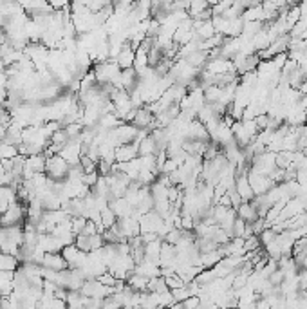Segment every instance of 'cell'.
I'll return each instance as SVG.
<instances>
[{"label": "cell", "mask_w": 307, "mask_h": 309, "mask_svg": "<svg viewBox=\"0 0 307 309\" xmlns=\"http://www.w3.org/2000/svg\"><path fill=\"white\" fill-rule=\"evenodd\" d=\"M70 164L63 159L60 154H55V156H49L47 157V163H45V174L49 179H55V181H62L67 177L69 174Z\"/></svg>", "instance_id": "1"}, {"label": "cell", "mask_w": 307, "mask_h": 309, "mask_svg": "<svg viewBox=\"0 0 307 309\" xmlns=\"http://www.w3.org/2000/svg\"><path fill=\"white\" fill-rule=\"evenodd\" d=\"M26 221V204L22 201H15L6 211L0 213V226H16V224H23Z\"/></svg>", "instance_id": "2"}, {"label": "cell", "mask_w": 307, "mask_h": 309, "mask_svg": "<svg viewBox=\"0 0 307 309\" xmlns=\"http://www.w3.org/2000/svg\"><path fill=\"white\" fill-rule=\"evenodd\" d=\"M80 291H82V295L90 297V298H105L114 293V288L101 284L100 278H87V280L83 282V286Z\"/></svg>", "instance_id": "3"}, {"label": "cell", "mask_w": 307, "mask_h": 309, "mask_svg": "<svg viewBox=\"0 0 307 309\" xmlns=\"http://www.w3.org/2000/svg\"><path fill=\"white\" fill-rule=\"evenodd\" d=\"M62 255H63V258H65L67 266L80 268V270H82V266L85 264V258H87V251L80 250L74 243L65 244V246L62 248Z\"/></svg>", "instance_id": "4"}, {"label": "cell", "mask_w": 307, "mask_h": 309, "mask_svg": "<svg viewBox=\"0 0 307 309\" xmlns=\"http://www.w3.org/2000/svg\"><path fill=\"white\" fill-rule=\"evenodd\" d=\"M130 123H134V125L137 127V129H156V114L152 112L150 109H148L147 105L143 107H137L136 109V116H134V120Z\"/></svg>", "instance_id": "5"}, {"label": "cell", "mask_w": 307, "mask_h": 309, "mask_svg": "<svg viewBox=\"0 0 307 309\" xmlns=\"http://www.w3.org/2000/svg\"><path fill=\"white\" fill-rule=\"evenodd\" d=\"M117 226H120L121 233H123L127 239H132V237H136V235L141 233L139 219H136L134 216L123 217V219H117Z\"/></svg>", "instance_id": "6"}, {"label": "cell", "mask_w": 307, "mask_h": 309, "mask_svg": "<svg viewBox=\"0 0 307 309\" xmlns=\"http://www.w3.org/2000/svg\"><path fill=\"white\" fill-rule=\"evenodd\" d=\"M204 69H208L214 75H222V73H228V70H235V65L231 60L224 58V56H215V58H208Z\"/></svg>", "instance_id": "7"}, {"label": "cell", "mask_w": 307, "mask_h": 309, "mask_svg": "<svg viewBox=\"0 0 307 309\" xmlns=\"http://www.w3.org/2000/svg\"><path fill=\"white\" fill-rule=\"evenodd\" d=\"M42 266L47 268V270H55V271H62L67 270V263L63 258L62 251H49V253L43 255V260H42Z\"/></svg>", "instance_id": "8"}, {"label": "cell", "mask_w": 307, "mask_h": 309, "mask_svg": "<svg viewBox=\"0 0 307 309\" xmlns=\"http://www.w3.org/2000/svg\"><path fill=\"white\" fill-rule=\"evenodd\" d=\"M139 156V150H137V143H125V145L116 147V163H125V161H132Z\"/></svg>", "instance_id": "9"}, {"label": "cell", "mask_w": 307, "mask_h": 309, "mask_svg": "<svg viewBox=\"0 0 307 309\" xmlns=\"http://www.w3.org/2000/svg\"><path fill=\"white\" fill-rule=\"evenodd\" d=\"M63 246H65V244H63L56 235H53V233H40L38 235V248H42L45 253H49V251H62Z\"/></svg>", "instance_id": "10"}, {"label": "cell", "mask_w": 307, "mask_h": 309, "mask_svg": "<svg viewBox=\"0 0 307 309\" xmlns=\"http://www.w3.org/2000/svg\"><path fill=\"white\" fill-rule=\"evenodd\" d=\"M109 206L112 208V211L116 213L117 219H123V217H129L132 216V211H134V206L129 203V201L125 199L123 197H116V199H112L109 203Z\"/></svg>", "instance_id": "11"}, {"label": "cell", "mask_w": 307, "mask_h": 309, "mask_svg": "<svg viewBox=\"0 0 307 309\" xmlns=\"http://www.w3.org/2000/svg\"><path fill=\"white\" fill-rule=\"evenodd\" d=\"M134 58H136V49H132L130 43L127 42L114 60H116V63L121 67V69H129V67H134Z\"/></svg>", "instance_id": "12"}, {"label": "cell", "mask_w": 307, "mask_h": 309, "mask_svg": "<svg viewBox=\"0 0 307 309\" xmlns=\"http://www.w3.org/2000/svg\"><path fill=\"white\" fill-rule=\"evenodd\" d=\"M235 210H237V216L241 217V219H244L246 223H253L255 219H258L257 206H255L251 201H242Z\"/></svg>", "instance_id": "13"}, {"label": "cell", "mask_w": 307, "mask_h": 309, "mask_svg": "<svg viewBox=\"0 0 307 309\" xmlns=\"http://www.w3.org/2000/svg\"><path fill=\"white\" fill-rule=\"evenodd\" d=\"M161 244H163V239H161V237H157V239L145 244V258H147V260H152V263H156L157 266L161 264V260H159Z\"/></svg>", "instance_id": "14"}, {"label": "cell", "mask_w": 307, "mask_h": 309, "mask_svg": "<svg viewBox=\"0 0 307 309\" xmlns=\"http://www.w3.org/2000/svg\"><path fill=\"white\" fill-rule=\"evenodd\" d=\"M235 188H237V192L241 194L242 201H251L253 197H255V192H253L251 184H249L248 176L235 177Z\"/></svg>", "instance_id": "15"}, {"label": "cell", "mask_w": 307, "mask_h": 309, "mask_svg": "<svg viewBox=\"0 0 307 309\" xmlns=\"http://www.w3.org/2000/svg\"><path fill=\"white\" fill-rule=\"evenodd\" d=\"M231 132H233V137H235V141L239 143V147H246V145H249V143H251V137H249L248 132H246L242 120H235L233 125H231Z\"/></svg>", "instance_id": "16"}, {"label": "cell", "mask_w": 307, "mask_h": 309, "mask_svg": "<svg viewBox=\"0 0 307 309\" xmlns=\"http://www.w3.org/2000/svg\"><path fill=\"white\" fill-rule=\"evenodd\" d=\"M208 58H210V55H208V51H202V49H195V51L188 53L186 56H184V60H186L190 65L197 67V69H204V65H206Z\"/></svg>", "instance_id": "17"}, {"label": "cell", "mask_w": 307, "mask_h": 309, "mask_svg": "<svg viewBox=\"0 0 307 309\" xmlns=\"http://www.w3.org/2000/svg\"><path fill=\"white\" fill-rule=\"evenodd\" d=\"M45 163H47V156L43 152L31 154V156L26 157V167L31 169L33 172H45Z\"/></svg>", "instance_id": "18"}, {"label": "cell", "mask_w": 307, "mask_h": 309, "mask_svg": "<svg viewBox=\"0 0 307 309\" xmlns=\"http://www.w3.org/2000/svg\"><path fill=\"white\" fill-rule=\"evenodd\" d=\"M137 150H139V156H156V154L159 152L156 139H154L150 134L145 136L143 139L137 143Z\"/></svg>", "instance_id": "19"}, {"label": "cell", "mask_w": 307, "mask_h": 309, "mask_svg": "<svg viewBox=\"0 0 307 309\" xmlns=\"http://www.w3.org/2000/svg\"><path fill=\"white\" fill-rule=\"evenodd\" d=\"M222 258H224V253H222V248L219 246L217 250L201 253V266L202 268H214L219 260H222Z\"/></svg>", "instance_id": "20"}, {"label": "cell", "mask_w": 307, "mask_h": 309, "mask_svg": "<svg viewBox=\"0 0 307 309\" xmlns=\"http://www.w3.org/2000/svg\"><path fill=\"white\" fill-rule=\"evenodd\" d=\"M18 266H20V260H18V257H16V255L4 253V251H0V270H4V271H15Z\"/></svg>", "instance_id": "21"}, {"label": "cell", "mask_w": 307, "mask_h": 309, "mask_svg": "<svg viewBox=\"0 0 307 309\" xmlns=\"http://www.w3.org/2000/svg\"><path fill=\"white\" fill-rule=\"evenodd\" d=\"M127 284H129V286L132 288L134 291H147L148 278L134 271V273H130L129 277H127Z\"/></svg>", "instance_id": "22"}, {"label": "cell", "mask_w": 307, "mask_h": 309, "mask_svg": "<svg viewBox=\"0 0 307 309\" xmlns=\"http://www.w3.org/2000/svg\"><path fill=\"white\" fill-rule=\"evenodd\" d=\"M15 156H18V147L6 139L0 141V159H13Z\"/></svg>", "instance_id": "23"}, {"label": "cell", "mask_w": 307, "mask_h": 309, "mask_svg": "<svg viewBox=\"0 0 307 309\" xmlns=\"http://www.w3.org/2000/svg\"><path fill=\"white\" fill-rule=\"evenodd\" d=\"M148 65V51L143 47H137L136 49V58H134V69H143Z\"/></svg>", "instance_id": "24"}, {"label": "cell", "mask_w": 307, "mask_h": 309, "mask_svg": "<svg viewBox=\"0 0 307 309\" xmlns=\"http://www.w3.org/2000/svg\"><path fill=\"white\" fill-rule=\"evenodd\" d=\"M210 8V4H208V0H190V8H188V15L194 18L195 15H199V13H202L204 9Z\"/></svg>", "instance_id": "25"}, {"label": "cell", "mask_w": 307, "mask_h": 309, "mask_svg": "<svg viewBox=\"0 0 307 309\" xmlns=\"http://www.w3.org/2000/svg\"><path fill=\"white\" fill-rule=\"evenodd\" d=\"M221 92H222V87L208 85L206 89H204V100H206V103L219 102V98H221Z\"/></svg>", "instance_id": "26"}, {"label": "cell", "mask_w": 307, "mask_h": 309, "mask_svg": "<svg viewBox=\"0 0 307 309\" xmlns=\"http://www.w3.org/2000/svg\"><path fill=\"white\" fill-rule=\"evenodd\" d=\"M101 223H103V226H105V228H110L112 224L117 223L116 213H114L110 206H105L103 210H101Z\"/></svg>", "instance_id": "27"}, {"label": "cell", "mask_w": 307, "mask_h": 309, "mask_svg": "<svg viewBox=\"0 0 307 309\" xmlns=\"http://www.w3.org/2000/svg\"><path fill=\"white\" fill-rule=\"evenodd\" d=\"M276 235H278V233H276V231L273 230L271 226H269V228H264V230L258 233V239H261L262 246H268L269 243H273V241L276 239Z\"/></svg>", "instance_id": "28"}, {"label": "cell", "mask_w": 307, "mask_h": 309, "mask_svg": "<svg viewBox=\"0 0 307 309\" xmlns=\"http://www.w3.org/2000/svg\"><path fill=\"white\" fill-rule=\"evenodd\" d=\"M258 248H262V244H261V239H258L257 233L248 235L244 239V251H255V250H258Z\"/></svg>", "instance_id": "29"}, {"label": "cell", "mask_w": 307, "mask_h": 309, "mask_svg": "<svg viewBox=\"0 0 307 309\" xmlns=\"http://www.w3.org/2000/svg\"><path fill=\"white\" fill-rule=\"evenodd\" d=\"M69 141V136H67L65 129L63 127H60V129H56L55 132H53V136H51V143H56V145L63 147Z\"/></svg>", "instance_id": "30"}, {"label": "cell", "mask_w": 307, "mask_h": 309, "mask_svg": "<svg viewBox=\"0 0 307 309\" xmlns=\"http://www.w3.org/2000/svg\"><path fill=\"white\" fill-rule=\"evenodd\" d=\"M246 221L241 219V217H237L233 223V226H231V237H246Z\"/></svg>", "instance_id": "31"}, {"label": "cell", "mask_w": 307, "mask_h": 309, "mask_svg": "<svg viewBox=\"0 0 307 309\" xmlns=\"http://www.w3.org/2000/svg\"><path fill=\"white\" fill-rule=\"evenodd\" d=\"M80 164H82V169H83V172H85V174L98 170V163L94 159H90L87 154H82V157H80Z\"/></svg>", "instance_id": "32"}, {"label": "cell", "mask_w": 307, "mask_h": 309, "mask_svg": "<svg viewBox=\"0 0 307 309\" xmlns=\"http://www.w3.org/2000/svg\"><path fill=\"white\" fill-rule=\"evenodd\" d=\"M164 280H167L168 290H177V288H181V286H184V284H186V282H184L183 278L179 277L177 273L168 275V277H164Z\"/></svg>", "instance_id": "33"}, {"label": "cell", "mask_w": 307, "mask_h": 309, "mask_svg": "<svg viewBox=\"0 0 307 309\" xmlns=\"http://www.w3.org/2000/svg\"><path fill=\"white\" fill-rule=\"evenodd\" d=\"M85 224H87V217H70V226H73L74 235L82 233Z\"/></svg>", "instance_id": "34"}, {"label": "cell", "mask_w": 307, "mask_h": 309, "mask_svg": "<svg viewBox=\"0 0 307 309\" xmlns=\"http://www.w3.org/2000/svg\"><path fill=\"white\" fill-rule=\"evenodd\" d=\"M284 278H286L284 271L280 270V268H276V270L268 277V280H269V284H271V286H280V284L284 282Z\"/></svg>", "instance_id": "35"}, {"label": "cell", "mask_w": 307, "mask_h": 309, "mask_svg": "<svg viewBox=\"0 0 307 309\" xmlns=\"http://www.w3.org/2000/svg\"><path fill=\"white\" fill-rule=\"evenodd\" d=\"M98 179H100V172H98V170H94V172H89V174H83V176H82L83 184H87L89 188H92L94 184H96Z\"/></svg>", "instance_id": "36"}, {"label": "cell", "mask_w": 307, "mask_h": 309, "mask_svg": "<svg viewBox=\"0 0 307 309\" xmlns=\"http://www.w3.org/2000/svg\"><path fill=\"white\" fill-rule=\"evenodd\" d=\"M199 305H201V298H199V295H192V297H188L186 300H183V307L184 309L199 307Z\"/></svg>", "instance_id": "37"}, {"label": "cell", "mask_w": 307, "mask_h": 309, "mask_svg": "<svg viewBox=\"0 0 307 309\" xmlns=\"http://www.w3.org/2000/svg\"><path fill=\"white\" fill-rule=\"evenodd\" d=\"M296 181H298L302 186H307V167H300L296 170Z\"/></svg>", "instance_id": "38"}, {"label": "cell", "mask_w": 307, "mask_h": 309, "mask_svg": "<svg viewBox=\"0 0 307 309\" xmlns=\"http://www.w3.org/2000/svg\"><path fill=\"white\" fill-rule=\"evenodd\" d=\"M269 2H273V4H276L280 9L286 8V6H288V2H286V0H269Z\"/></svg>", "instance_id": "39"}, {"label": "cell", "mask_w": 307, "mask_h": 309, "mask_svg": "<svg viewBox=\"0 0 307 309\" xmlns=\"http://www.w3.org/2000/svg\"><path fill=\"white\" fill-rule=\"evenodd\" d=\"M286 2H288V6H296V4H300L302 0H286Z\"/></svg>", "instance_id": "40"}, {"label": "cell", "mask_w": 307, "mask_h": 309, "mask_svg": "<svg viewBox=\"0 0 307 309\" xmlns=\"http://www.w3.org/2000/svg\"><path fill=\"white\" fill-rule=\"evenodd\" d=\"M6 112V107H4V102H0V116Z\"/></svg>", "instance_id": "41"}, {"label": "cell", "mask_w": 307, "mask_h": 309, "mask_svg": "<svg viewBox=\"0 0 307 309\" xmlns=\"http://www.w3.org/2000/svg\"><path fill=\"white\" fill-rule=\"evenodd\" d=\"M219 2H221V0H208V4H210V8H211V6H215V4H219Z\"/></svg>", "instance_id": "42"}]
</instances>
